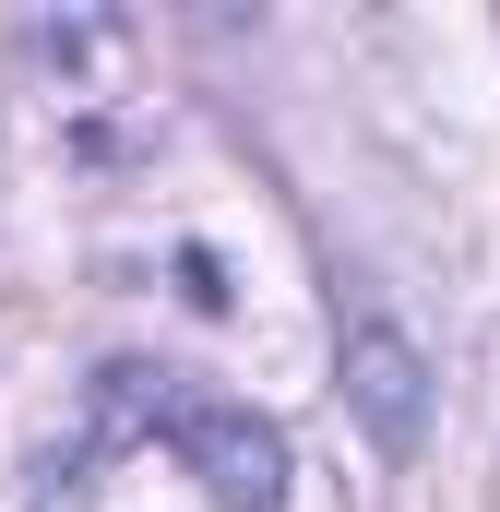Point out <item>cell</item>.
<instances>
[{
  "label": "cell",
  "instance_id": "cell-1",
  "mask_svg": "<svg viewBox=\"0 0 500 512\" xmlns=\"http://www.w3.org/2000/svg\"><path fill=\"white\" fill-rule=\"evenodd\" d=\"M143 429H167V441H179V465L215 489V512H286V429H274V417H250L239 393H179L167 370H155Z\"/></svg>",
  "mask_w": 500,
  "mask_h": 512
},
{
  "label": "cell",
  "instance_id": "cell-2",
  "mask_svg": "<svg viewBox=\"0 0 500 512\" xmlns=\"http://www.w3.org/2000/svg\"><path fill=\"white\" fill-rule=\"evenodd\" d=\"M346 370H358V405H370V429L405 453V441H417V346H405L393 322H358Z\"/></svg>",
  "mask_w": 500,
  "mask_h": 512
}]
</instances>
